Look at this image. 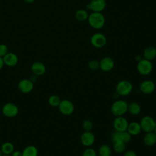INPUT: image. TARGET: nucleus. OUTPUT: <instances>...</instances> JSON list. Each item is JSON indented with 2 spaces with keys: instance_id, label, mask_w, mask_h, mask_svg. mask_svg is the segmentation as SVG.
I'll return each mask as SVG.
<instances>
[{
  "instance_id": "obj_8",
  "label": "nucleus",
  "mask_w": 156,
  "mask_h": 156,
  "mask_svg": "<svg viewBox=\"0 0 156 156\" xmlns=\"http://www.w3.org/2000/svg\"><path fill=\"white\" fill-rule=\"evenodd\" d=\"M90 43L94 48H101L106 44L107 38L105 35L102 33H95L91 37Z\"/></svg>"
},
{
  "instance_id": "obj_25",
  "label": "nucleus",
  "mask_w": 156,
  "mask_h": 156,
  "mask_svg": "<svg viewBox=\"0 0 156 156\" xmlns=\"http://www.w3.org/2000/svg\"><path fill=\"white\" fill-rule=\"evenodd\" d=\"M126 144L121 141L113 142V149L117 154L122 153L125 151Z\"/></svg>"
},
{
  "instance_id": "obj_7",
  "label": "nucleus",
  "mask_w": 156,
  "mask_h": 156,
  "mask_svg": "<svg viewBox=\"0 0 156 156\" xmlns=\"http://www.w3.org/2000/svg\"><path fill=\"white\" fill-rule=\"evenodd\" d=\"M19 112L18 106L12 102L5 104L2 108V113L4 116L7 118L15 117Z\"/></svg>"
},
{
  "instance_id": "obj_20",
  "label": "nucleus",
  "mask_w": 156,
  "mask_h": 156,
  "mask_svg": "<svg viewBox=\"0 0 156 156\" xmlns=\"http://www.w3.org/2000/svg\"><path fill=\"white\" fill-rule=\"evenodd\" d=\"M141 106L137 102H132L128 104L127 112L132 115H138L141 112Z\"/></svg>"
},
{
  "instance_id": "obj_30",
  "label": "nucleus",
  "mask_w": 156,
  "mask_h": 156,
  "mask_svg": "<svg viewBox=\"0 0 156 156\" xmlns=\"http://www.w3.org/2000/svg\"><path fill=\"white\" fill-rule=\"evenodd\" d=\"M98 154L96 151L90 147H87L84 150L82 153V156H97Z\"/></svg>"
},
{
  "instance_id": "obj_40",
  "label": "nucleus",
  "mask_w": 156,
  "mask_h": 156,
  "mask_svg": "<svg viewBox=\"0 0 156 156\" xmlns=\"http://www.w3.org/2000/svg\"><path fill=\"white\" fill-rule=\"evenodd\" d=\"M2 156H11L10 155H6V154H4Z\"/></svg>"
},
{
  "instance_id": "obj_31",
  "label": "nucleus",
  "mask_w": 156,
  "mask_h": 156,
  "mask_svg": "<svg viewBox=\"0 0 156 156\" xmlns=\"http://www.w3.org/2000/svg\"><path fill=\"white\" fill-rule=\"evenodd\" d=\"M120 136H121V132L117 131V130H114L112 134H111V140L113 142L120 141Z\"/></svg>"
},
{
  "instance_id": "obj_3",
  "label": "nucleus",
  "mask_w": 156,
  "mask_h": 156,
  "mask_svg": "<svg viewBox=\"0 0 156 156\" xmlns=\"http://www.w3.org/2000/svg\"><path fill=\"white\" fill-rule=\"evenodd\" d=\"M133 90V85L130 82L127 80L119 81L116 86V92L118 96H126L130 94Z\"/></svg>"
},
{
  "instance_id": "obj_13",
  "label": "nucleus",
  "mask_w": 156,
  "mask_h": 156,
  "mask_svg": "<svg viewBox=\"0 0 156 156\" xmlns=\"http://www.w3.org/2000/svg\"><path fill=\"white\" fill-rule=\"evenodd\" d=\"M114 66L115 62L113 60L109 57H104L99 62V68L103 71H110Z\"/></svg>"
},
{
  "instance_id": "obj_10",
  "label": "nucleus",
  "mask_w": 156,
  "mask_h": 156,
  "mask_svg": "<svg viewBox=\"0 0 156 156\" xmlns=\"http://www.w3.org/2000/svg\"><path fill=\"white\" fill-rule=\"evenodd\" d=\"M80 142L83 146L91 147L95 141L94 135L91 131H84L80 135Z\"/></svg>"
},
{
  "instance_id": "obj_16",
  "label": "nucleus",
  "mask_w": 156,
  "mask_h": 156,
  "mask_svg": "<svg viewBox=\"0 0 156 156\" xmlns=\"http://www.w3.org/2000/svg\"><path fill=\"white\" fill-rule=\"evenodd\" d=\"M2 58H3L4 65H5L7 66H10V67L14 66L18 62V56L13 52H9Z\"/></svg>"
},
{
  "instance_id": "obj_29",
  "label": "nucleus",
  "mask_w": 156,
  "mask_h": 156,
  "mask_svg": "<svg viewBox=\"0 0 156 156\" xmlns=\"http://www.w3.org/2000/svg\"><path fill=\"white\" fill-rule=\"evenodd\" d=\"M88 66L91 70H97L99 68V62L96 60H91L88 62Z\"/></svg>"
},
{
  "instance_id": "obj_17",
  "label": "nucleus",
  "mask_w": 156,
  "mask_h": 156,
  "mask_svg": "<svg viewBox=\"0 0 156 156\" xmlns=\"http://www.w3.org/2000/svg\"><path fill=\"white\" fill-rule=\"evenodd\" d=\"M127 131L132 135V136H136L139 135L141 130V126L140 122L133 121L128 124V127L127 129Z\"/></svg>"
},
{
  "instance_id": "obj_33",
  "label": "nucleus",
  "mask_w": 156,
  "mask_h": 156,
  "mask_svg": "<svg viewBox=\"0 0 156 156\" xmlns=\"http://www.w3.org/2000/svg\"><path fill=\"white\" fill-rule=\"evenodd\" d=\"M123 156H137V155L133 151L129 150L124 153Z\"/></svg>"
},
{
  "instance_id": "obj_2",
  "label": "nucleus",
  "mask_w": 156,
  "mask_h": 156,
  "mask_svg": "<svg viewBox=\"0 0 156 156\" xmlns=\"http://www.w3.org/2000/svg\"><path fill=\"white\" fill-rule=\"evenodd\" d=\"M128 104L124 100H116L111 105L110 112L115 116H123L127 112Z\"/></svg>"
},
{
  "instance_id": "obj_27",
  "label": "nucleus",
  "mask_w": 156,
  "mask_h": 156,
  "mask_svg": "<svg viewBox=\"0 0 156 156\" xmlns=\"http://www.w3.org/2000/svg\"><path fill=\"white\" fill-rule=\"evenodd\" d=\"M132 135L127 131L121 132V136H120V141L123 142L125 144L129 143L131 140Z\"/></svg>"
},
{
  "instance_id": "obj_26",
  "label": "nucleus",
  "mask_w": 156,
  "mask_h": 156,
  "mask_svg": "<svg viewBox=\"0 0 156 156\" xmlns=\"http://www.w3.org/2000/svg\"><path fill=\"white\" fill-rule=\"evenodd\" d=\"M61 99L57 95H51L48 99V104L53 107H58L60 103Z\"/></svg>"
},
{
  "instance_id": "obj_28",
  "label": "nucleus",
  "mask_w": 156,
  "mask_h": 156,
  "mask_svg": "<svg viewBox=\"0 0 156 156\" xmlns=\"http://www.w3.org/2000/svg\"><path fill=\"white\" fill-rule=\"evenodd\" d=\"M82 126L84 131H91L93 127V124L91 121L85 119L83 121Z\"/></svg>"
},
{
  "instance_id": "obj_37",
  "label": "nucleus",
  "mask_w": 156,
  "mask_h": 156,
  "mask_svg": "<svg viewBox=\"0 0 156 156\" xmlns=\"http://www.w3.org/2000/svg\"><path fill=\"white\" fill-rule=\"evenodd\" d=\"M35 0H24V1L26 2H27V3H32V2H34V1H35Z\"/></svg>"
},
{
  "instance_id": "obj_23",
  "label": "nucleus",
  "mask_w": 156,
  "mask_h": 156,
  "mask_svg": "<svg viewBox=\"0 0 156 156\" xmlns=\"http://www.w3.org/2000/svg\"><path fill=\"white\" fill-rule=\"evenodd\" d=\"M1 149L4 154L11 155V154L15 151V147L13 143L7 141L2 143L1 146Z\"/></svg>"
},
{
  "instance_id": "obj_38",
  "label": "nucleus",
  "mask_w": 156,
  "mask_h": 156,
  "mask_svg": "<svg viewBox=\"0 0 156 156\" xmlns=\"http://www.w3.org/2000/svg\"><path fill=\"white\" fill-rule=\"evenodd\" d=\"M4 155V154H3V152H2V151H1V149H0V156H2Z\"/></svg>"
},
{
  "instance_id": "obj_5",
  "label": "nucleus",
  "mask_w": 156,
  "mask_h": 156,
  "mask_svg": "<svg viewBox=\"0 0 156 156\" xmlns=\"http://www.w3.org/2000/svg\"><path fill=\"white\" fill-rule=\"evenodd\" d=\"M140 124L141 130L145 133L153 132L156 126V122L154 119L152 117L147 115L142 118Z\"/></svg>"
},
{
  "instance_id": "obj_41",
  "label": "nucleus",
  "mask_w": 156,
  "mask_h": 156,
  "mask_svg": "<svg viewBox=\"0 0 156 156\" xmlns=\"http://www.w3.org/2000/svg\"><path fill=\"white\" fill-rule=\"evenodd\" d=\"M0 130H1V124H0Z\"/></svg>"
},
{
  "instance_id": "obj_11",
  "label": "nucleus",
  "mask_w": 156,
  "mask_h": 156,
  "mask_svg": "<svg viewBox=\"0 0 156 156\" xmlns=\"http://www.w3.org/2000/svg\"><path fill=\"white\" fill-rule=\"evenodd\" d=\"M34 82L30 79L21 80L18 84V90L23 93H29L33 90Z\"/></svg>"
},
{
  "instance_id": "obj_32",
  "label": "nucleus",
  "mask_w": 156,
  "mask_h": 156,
  "mask_svg": "<svg viewBox=\"0 0 156 156\" xmlns=\"http://www.w3.org/2000/svg\"><path fill=\"white\" fill-rule=\"evenodd\" d=\"M9 52L8 48L5 44H0V57H3L5 54Z\"/></svg>"
},
{
  "instance_id": "obj_12",
  "label": "nucleus",
  "mask_w": 156,
  "mask_h": 156,
  "mask_svg": "<svg viewBox=\"0 0 156 156\" xmlns=\"http://www.w3.org/2000/svg\"><path fill=\"white\" fill-rule=\"evenodd\" d=\"M155 90V83L151 80H145L140 85V90L145 94L152 93Z\"/></svg>"
},
{
  "instance_id": "obj_34",
  "label": "nucleus",
  "mask_w": 156,
  "mask_h": 156,
  "mask_svg": "<svg viewBox=\"0 0 156 156\" xmlns=\"http://www.w3.org/2000/svg\"><path fill=\"white\" fill-rule=\"evenodd\" d=\"M11 156H23L22 152L20 151H14L10 155Z\"/></svg>"
},
{
  "instance_id": "obj_15",
  "label": "nucleus",
  "mask_w": 156,
  "mask_h": 156,
  "mask_svg": "<svg viewBox=\"0 0 156 156\" xmlns=\"http://www.w3.org/2000/svg\"><path fill=\"white\" fill-rule=\"evenodd\" d=\"M31 71L33 74L37 76H41L45 73L46 68L44 64L42 62H35L31 66Z\"/></svg>"
},
{
  "instance_id": "obj_18",
  "label": "nucleus",
  "mask_w": 156,
  "mask_h": 156,
  "mask_svg": "<svg viewBox=\"0 0 156 156\" xmlns=\"http://www.w3.org/2000/svg\"><path fill=\"white\" fill-rule=\"evenodd\" d=\"M144 144L147 146H152L156 144V135L154 132H147L143 139Z\"/></svg>"
},
{
  "instance_id": "obj_39",
  "label": "nucleus",
  "mask_w": 156,
  "mask_h": 156,
  "mask_svg": "<svg viewBox=\"0 0 156 156\" xmlns=\"http://www.w3.org/2000/svg\"><path fill=\"white\" fill-rule=\"evenodd\" d=\"M153 132H154V133L156 135V126H155V129H154V130Z\"/></svg>"
},
{
  "instance_id": "obj_1",
  "label": "nucleus",
  "mask_w": 156,
  "mask_h": 156,
  "mask_svg": "<svg viewBox=\"0 0 156 156\" xmlns=\"http://www.w3.org/2000/svg\"><path fill=\"white\" fill-rule=\"evenodd\" d=\"M87 21L92 28L99 29L105 25V18L102 12H92L89 14Z\"/></svg>"
},
{
  "instance_id": "obj_35",
  "label": "nucleus",
  "mask_w": 156,
  "mask_h": 156,
  "mask_svg": "<svg viewBox=\"0 0 156 156\" xmlns=\"http://www.w3.org/2000/svg\"><path fill=\"white\" fill-rule=\"evenodd\" d=\"M4 65V60H3V58L0 57V70L2 68V67Z\"/></svg>"
},
{
  "instance_id": "obj_9",
  "label": "nucleus",
  "mask_w": 156,
  "mask_h": 156,
  "mask_svg": "<svg viewBox=\"0 0 156 156\" xmlns=\"http://www.w3.org/2000/svg\"><path fill=\"white\" fill-rule=\"evenodd\" d=\"M129 122L123 116H116L113 122V126L115 130L123 132L127 130Z\"/></svg>"
},
{
  "instance_id": "obj_4",
  "label": "nucleus",
  "mask_w": 156,
  "mask_h": 156,
  "mask_svg": "<svg viewBox=\"0 0 156 156\" xmlns=\"http://www.w3.org/2000/svg\"><path fill=\"white\" fill-rule=\"evenodd\" d=\"M153 66L151 61L143 58L140 62H137L136 69L138 73L142 76H147L152 71Z\"/></svg>"
},
{
  "instance_id": "obj_24",
  "label": "nucleus",
  "mask_w": 156,
  "mask_h": 156,
  "mask_svg": "<svg viewBox=\"0 0 156 156\" xmlns=\"http://www.w3.org/2000/svg\"><path fill=\"white\" fill-rule=\"evenodd\" d=\"M111 154L112 149L107 144H102L98 149L99 156H110Z\"/></svg>"
},
{
  "instance_id": "obj_19",
  "label": "nucleus",
  "mask_w": 156,
  "mask_h": 156,
  "mask_svg": "<svg viewBox=\"0 0 156 156\" xmlns=\"http://www.w3.org/2000/svg\"><path fill=\"white\" fill-rule=\"evenodd\" d=\"M143 58L148 60H152L156 58V48L153 46H149L146 48L143 52Z\"/></svg>"
},
{
  "instance_id": "obj_6",
  "label": "nucleus",
  "mask_w": 156,
  "mask_h": 156,
  "mask_svg": "<svg viewBox=\"0 0 156 156\" xmlns=\"http://www.w3.org/2000/svg\"><path fill=\"white\" fill-rule=\"evenodd\" d=\"M58 108L60 112L65 116L71 115L74 111V105L73 103L68 99L61 100Z\"/></svg>"
},
{
  "instance_id": "obj_36",
  "label": "nucleus",
  "mask_w": 156,
  "mask_h": 156,
  "mask_svg": "<svg viewBox=\"0 0 156 156\" xmlns=\"http://www.w3.org/2000/svg\"><path fill=\"white\" fill-rule=\"evenodd\" d=\"M143 58L142 56L140 55H137L135 57V60H136L137 62H140V61Z\"/></svg>"
},
{
  "instance_id": "obj_21",
  "label": "nucleus",
  "mask_w": 156,
  "mask_h": 156,
  "mask_svg": "<svg viewBox=\"0 0 156 156\" xmlns=\"http://www.w3.org/2000/svg\"><path fill=\"white\" fill-rule=\"evenodd\" d=\"M23 156H38V149L34 145L26 146L22 152Z\"/></svg>"
},
{
  "instance_id": "obj_14",
  "label": "nucleus",
  "mask_w": 156,
  "mask_h": 156,
  "mask_svg": "<svg viewBox=\"0 0 156 156\" xmlns=\"http://www.w3.org/2000/svg\"><path fill=\"white\" fill-rule=\"evenodd\" d=\"M92 12H102L106 7L105 0H91L89 3Z\"/></svg>"
},
{
  "instance_id": "obj_22",
  "label": "nucleus",
  "mask_w": 156,
  "mask_h": 156,
  "mask_svg": "<svg viewBox=\"0 0 156 156\" xmlns=\"http://www.w3.org/2000/svg\"><path fill=\"white\" fill-rule=\"evenodd\" d=\"M89 14L88 13L87 11L85 9H78L75 12V18L79 21H85L88 20Z\"/></svg>"
},
{
  "instance_id": "obj_42",
  "label": "nucleus",
  "mask_w": 156,
  "mask_h": 156,
  "mask_svg": "<svg viewBox=\"0 0 156 156\" xmlns=\"http://www.w3.org/2000/svg\"><path fill=\"white\" fill-rule=\"evenodd\" d=\"M155 101H156V95H155Z\"/></svg>"
}]
</instances>
